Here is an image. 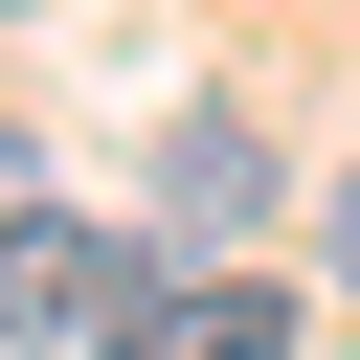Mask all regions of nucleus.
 Here are the masks:
<instances>
[{
	"label": "nucleus",
	"instance_id": "39448f33",
	"mask_svg": "<svg viewBox=\"0 0 360 360\" xmlns=\"http://www.w3.org/2000/svg\"><path fill=\"white\" fill-rule=\"evenodd\" d=\"M0 22H22V0H0Z\"/></svg>",
	"mask_w": 360,
	"mask_h": 360
},
{
	"label": "nucleus",
	"instance_id": "f257e3e1",
	"mask_svg": "<svg viewBox=\"0 0 360 360\" xmlns=\"http://www.w3.org/2000/svg\"><path fill=\"white\" fill-rule=\"evenodd\" d=\"M112 360H292V270H112Z\"/></svg>",
	"mask_w": 360,
	"mask_h": 360
},
{
	"label": "nucleus",
	"instance_id": "7ed1b4c3",
	"mask_svg": "<svg viewBox=\"0 0 360 360\" xmlns=\"http://www.w3.org/2000/svg\"><path fill=\"white\" fill-rule=\"evenodd\" d=\"M158 180H180V225H248V202H270V135H248V112H180Z\"/></svg>",
	"mask_w": 360,
	"mask_h": 360
},
{
	"label": "nucleus",
	"instance_id": "20e7f679",
	"mask_svg": "<svg viewBox=\"0 0 360 360\" xmlns=\"http://www.w3.org/2000/svg\"><path fill=\"white\" fill-rule=\"evenodd\" d=\"M315 270H338V292H360V180H338V225H315Z\"/></svg>",
	"mask_w": 360,
	"mask_h": 360
},
{
	"label": "nucleus",
	"instance_id": "f03ea898",
	"mask_svg": "<svg viewBox=\"0 0 360 360\" xmlns=\"http://www.w3.org/2000/svg\"><path fill=\"white\" fill-rule=\"evenodd\" d=\"M0 338H112V225L0 202Z\"/></svg>",
	"mask_w": 360,
	"mask_h": 360
}]
</instances>
